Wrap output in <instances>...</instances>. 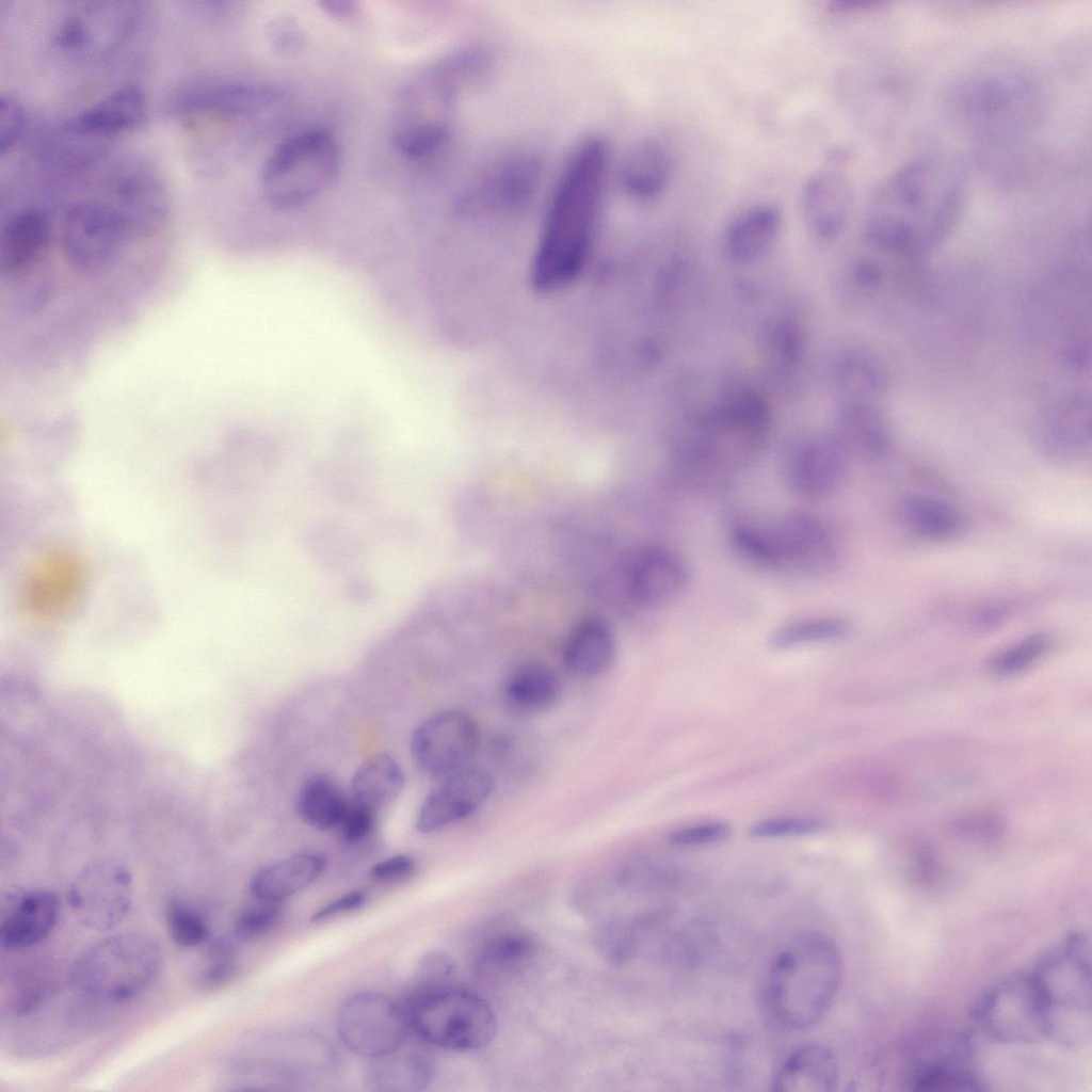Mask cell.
<instances>
[{
	"mask_svg": "<svg viewBox=\"0 0 1092 1092\" xmlns=\"http://www.w3.org/2000/svg\"><path fill=\"white\" fill-rule=\"evenodd\" d=\"M166 926L172 941L183 948L202 945L210 933L208 922L200 912L178 898L172 899L167 904Z\"/></svg>",
	"mask_w": 1092,
	"mask_h": 1092,
	"instance_id": "46",
	"label": "cell"
},
{
	"mask_svg": "<svg viewBox=\"0 0 1092 1092\" xmlns=\"http://www.w3.org/2000/svg\"><path fill=\"white\" fill-rule=\"evenodd\" d=\"M321 4L323 5V10L327 13V15L338 19L351 18L356 14L358 10L356 4L351 1L335 0L325 1Z\"/></svg>",
	"mask_w": 1092,
	"mask_h": 1092,
	"instance_id": "59",
	"label": "cell"
},
{
	"mask_svg": "<svg viewBox=\"0 0 1092 1092\" xmlns=\"http://www.w3.org/2000/svg\"><path fill=\"white\" fill-rule=\"evenodd\" d=\"M348 807L342 789L326 774H316L307 780L296 804L302 820L321 831L338 828Z\"/></svg>",
	"mask_w": 1092,
	"mask_h": 1092,
	"instance_id": "42",
	"label": "cell"
},
{
	"mask_svg": "<svg viewBox=\"0 0 1092 1092\" xmlns=\"http://www.w3.org/2000/svg\"><path fill=\"white\" fill-rule=\"evenodd\" d=\"M973 1017L981 1032L1003 1044H1032L1047 1039L1043 1003L1029 971L1015 973L978 999Z\"/></svg>",
	"mask_w": 1092,
	"mask_h": 1092,
	"instance_id": "12",
	"label": "cell"
},
{
	"mask_svg": "<svg viewBox=\"0 0 1092 1092\" xmlns=\"http://www.w3.org/2000/svg\"><path fill=\"white\" fill-rule=\"evenodd\" d=\"M757 353L764 368L776 380H790L799 372L807 353L803 327L786 316L764 321L757 332Z\"/></svg>",
	"mask_w": 1092,
	"mask_h": 1092,
	"instance_id": "31",
	"label": "cell"
},
{
	"mask_svg": "<svg viewBox=\"0 0 1092 1092\" xmlns=\"http://www.w3.org/2000/svg\"><path fill=\"white\" fill-rule=\"evenodd\" d=\"M416 868L414 857L408 854H397L373 865L369 876L378 882H394L412 876Z\"/></svg>",
	"mask_w": 1092,
	"mask_h": 1092,
	"instance_id": "55",
	"label": "cell"
},
{
	"mask_svg": "<svg viewBox=\"0 0 1092 1092\" xmlns=\"http://www.w3.org/2000/svg\"><path fill=\"white\" fill-rule=\"evenodd\" d=\"M761 528L770 569L791 568L817 574L831 571L838 562L837 536L830 525L817 515L789 513L776 521L761 525Z\"/></svg>",
	"mask_w": 1092,
	"mask_h": 1092,
	"instance_id": "17",
	"label": "cell"
},
{
	"mask_svg": "<svg viewBox=\"0 0 1092 1092\" xmlns=\"http://www.w3.org/2000/svg\"><path fill=\"white\" fill-rule=\"evenodd\" d=\"M134 10L91 7L74 12L66 18L57 36V43L67 51L87 52L128 32L134 22Z\"/></svg>",
	"mask_w": 1092,
	"mask_h": 1092,
	"instance_id": "35",
	"label": "cell"
},
{
	"mask_svg": "<svg viewBox=\"0 0 1092 1092\" xmlns=\"http://www.w3.org/2000/svg\"><path fill=\"white\" fill-rule=\"evenodd\" d=\"M411 1030L436 1047L467 1051L486 1046L496 1033V1016L479 995L450 984L414 990L404 1007Z\"/></svg>",
	"mask_w": 1092,
	"mask_h": 1092,
	"instance_id": "9",
	"label": "cell"
},
{
	"mask_svg": "<svg viewBox=\"0 0 1092 1092\" xmlns=\"http://www.w3.org/2000/svg\"><path fill=\"white\" fill-rule=\"evenodd\" d=\"M689 580L686 561L674 550L659 545L639 549L626 571L629 594L647 607L673 601L684 593Z\"/></svg>",
	"mask_w": 1092,
	"mask_h": 1092,
	"instance_id": "24",
	"label": "cell"
},
{
	"mask_svg": "<svg viewBox=\"0 0 1092 1092\" xmlns=\"http://www.w3.org/2000/svg\"><path fill=\"white\" fill-rule=\"evenodd\" d=\"M852 456L832 432L798 443L785 463L789 487L800 496L819 498L836 492L848 478Z\"/></svg>",
	"mask_w": 1092,
	"mask_h": 1092,
	"instance_id": "19",
	"label": "cell"
},
{
	"mask_svg": "<svg viewBox=\"0 0 1092 1092\" xmlns=\"http://www.w3.org/2000/svg\"><path fill=\"white\" fill-rule=\"evenodd\" d=\"M832 382L846 400L871 401L888 387L884 365L869 352L845 350L832 363Z\"/></svg>",
	"mask_w": 1092,
	"mask_h": 1092,
	"instance_id": "38",
	"label": "cell"
},
{
	"mask_svg": "<svg viewBox=\"0 0 1092 1092\" xmlns=\"http://www.w3.org/2000/svg\"><path fill=\"white\" fill-rule=\"evenodd\" d=\"M147 115V101L138 85L123 86L80 112L69 122L79 134L108 135L139 128Z\"/></svg>",
	"mask_w": 1092,
	"mask_h": 1092,
	"instance_id": "29",
	"label": "cell"
},
{
	"mask_svg": "<svg viewBox=\"0 0 1092 1092\" xmlns=\"http://www.w3.org/2000/svg\"><path fill=\"white\" fill-rule=\"evenodd\" d=\"M493 789L492 775L473 765L440 780L419 808L417 831L433 833L462 821L485 803Z\"/></svg>",
	"mask_w": 1092,
	"mask_h": 1092,
	"instance_id": "21",
	"label": "cell"
},
{
	"mask_svg": "<svg viewBox=\"0 0 1092 1092\" xmlns=\"http://www.w3.org/2000/svg\"><path fill=\"white\" fill-rule=\"evenodd\" d=\"M162 951L139 932L109 935L84 950L70 969L75 990L93 1001L121 1005L144 993L158 978Z\"/></svg>",
	"mask_w": 1092,
	"mask_h": 1092,
	"instance_id": "7",
	"label": "cell"
},
{
	"mask_svg": "<svg viewBox=\"0 0 1092 1092\" xmlns=\"http://www.w3.org/2000/svg\"><path fill=\"white\" fill-rule=\"evenodd\" d=\"M807 231L819 241H831L844 229L851 209L848 180L833 171H818L803 183L800 195Z\"/></svg>",
	"mask_w": 1092,
	"mask_h": 1092,
	"instance_id": "25",
	"label": "cell"
},
{
	"mask_svg": "<svg viewBox=\"0 0 1092 1092\" xmlns=\"http://www.w3.org/2000/svg\"><path fill=\"white\" fill-rule=\"evenodd\" d=\"M323 855L304 852L275 862L251 880V894L263 902L279 903L315 882L324 871Z\"/></svg>",
	"mask_w": 1092,
	"mask_h": 1092,
	"instance_id": "34",
	"label": "cell"
},
{
	"mask_svg": "<svg viewBox=\"0 0 1092 1092\" xmlns=\"http://www.w3.org/2000/svg\"><path fill=\"white\" fill-rule=\"evenodd\" d=\"M533 936L519 928L495 929L480 940L473 964L484 974L510 973L520 968L535 952Z\"/></svg>",
	"mask_w": 1092,
	"mask_h": 1092,
	"instance_id": "40",
	"label": "cell"
},
{
	"mask_svg": "<svg viewBox=\"0 0 1092 1092\" xmlns=\"http://www.w3.org/2000/svg\"><path fill=\"white\" fill-rule=\"evenodd\" d=\"M125 222L118 212L105 205L80 202L69 206L60 228L67 261L84 275L105 271L124 245Z\"/></svg>",
	"mask_w": 1092,
	"mask_h": 1092,
	"instance_id": "15",
	"label": "cell"
},
{
	"mask_svg": "<svg viewBox=\"0 0 1092 1092\" xmlns=\"http://www.w3.org/2000/svg\"><path fill=\"white\" fill-rule=\"evenodd\" d=\"M562 684L547 665L526 663L513 670L504 682V694L516 708L525 711H544L560 698Z\"/></svg>",
	"mask_w": 1092,
	"mask_h": 1092,
	"instance_id": "41",
	"label": "cell"
},
{
	"mask_svg": "<svg viewBox=\"0 0 1092 1092\" xmlns=\"http://www.w3.org/2000/svg\"><path fill=\"white\" fill-rule=\"evenodd\" d=\"M842 975L835 942L818 931L794 935L773 960L764 987L765 1007L781 1027L804 1031L829 1011Z\"/></svg>",
	"mask_w": 1092,
	"mask_h": 1092,
	"instance_id": "4",
	"label": "cell"
},
{
	"mask_svg": "<svg viewBox=\"0 0 1092 1092\" xmlns=\"http://www.w3.org/2000/svg\"><path fill=\"white\" fill-rule=\"evenodd\" d=\"M22 107L11 96L0 100V152L10 150L21 135L25 127Z\"/></svg>",
	"mask_w": 1092,
	"mask_h": 1092,
	"instance_id": "53",
	"label": "cell"
},
{
	"mask_svg": "<svg viewBox=\"0 0 1092 1092\" xmlns=\"http://www.w3.org/2000/svg\"><path fill=\"white\" fill-rule=\"evenodd\" d=\"M1044 1008L1047 1039L1065 1047L1091 1040V945L1073 932L1051 945L1030 970Z\"/></svg>",
	"mask_w": 1092,
	"mask_h": 1092,
	"instance_id": "6",
	"label": "cell"
},
{
	"mask_svg": "<svg viewBox=\"0 0 1092 1092\" xmlns=\"http://www.w3.org/2000/svg\"><path fill=\"white\" fill-rule=\"evenodd\" d=\"M61 902L48 889H14L0 897V945L19 950L44 941L55 928Z\"/></svg>",
	"mask_w": 1092,
	"mask_h": 1092,
	"instance_id": "22",
	"label": "cell"
},
{
	"mask_svg": "<svg viewBox=\"0 0 1092 1092\" xmlns=\"http://www.w3.org/2000/svg\"><path fill=\"white\" fill-rule=\"evenodd\" d=\"M1033 440L1049 461L1076 466L1091 454V402L1083 394L1060 400L1037 421Z\"/></svg>",
	"mask_w": 1092,
	"mask_h": 1092,
	"instance_id": "20",
	"label": "cell"
},
{
	"mask_svg": "<svg viewBox=\"0 0 1092 1092\" xmlns=\"http://www.w3.org/2000/svg\"><path fill=\"white\" fill-rule=\"evenodd\" d=\"M616 655L611 627L598 617L580 621L568 633L562 651L565 668L576 676L596 677L606 673Z\"/></svg>",
	"mask_w": 1092,
	"mask_h": 1092,
	"instance_id": "33",
	"label": "cell"
},
{
	"mask_svg": "<svg viewBox=\"0 0 1092 1092\" xmlns=\"http://www.w3.org/2000/svg\"><path fill=\"white\" fill-rule=\"evenodd\" d=\"M781 226L782 212L777 206L764 203L746 208L723 231L724 256L736 264L759 260L775 243Z\"/></svg>",
	"mask_w": 1092,
	"mask_h": 1092,
	"instance_id": "28",
	"label": "cell"
},
{
	"mask_svg": "<svg viewBox=\"0 0 1092 1092\" xmlns=\"http://www.w3.org/2000/svg\"><path fill=\"white\" fill-rule=\"evenodd\" d=\"M450 124L414 123L403 127L395 136L397 150L410 159H422L437 154L451 136Z\"/></svg>",
	"mask_w": 1092,
	"mask_h": 1092,
	"instance_id": "45",
	"label": "cell"
},
{
	"mask_svg": "<svg viewBox=\"0 0 1092 1092\" xmlns=\"http://www.w3.org/2000/svg\"><path fill=\"white\" fill-rule=\"evenodd\" d=\"M826 823L813 817H777L754 823L749 834L754 838L805 836L825 830Z\"/></svg>",
	"mask_w": 1092,
	"mask_h": 1092,
	"instance_id": "49",
	"label": "cell"
},
{
	"mask_svg": "<svg viewBox=\"0 0 1092 1092\" xmlns=\"http://www.w3.org/2000/svg\"><path fill=\"white\" fill-rule=\"evenodd\" d=\"M238 956L234 942L218 938L206 952L205 962L197 975L199 986L213 990L231 981L238 973Z\"/></svg>",
	"mask_w": 1092,
	"mask_h": 1092,
	"instance_id": "47",
	"label": "cell"
},
{
	"mask_svg": "<svg viewBox=\"0 0 1092 1092\" xmlns=\"http://www.w3.org/2000/svg\"><path fill=\"white\" fill-rule=\"evenodd\" d=\"M340 166L335 136L324 129H306L284 140L268 157L261 171V191L276 208L301 207L335 182Z\"/></svg>",
	"mask_w": 1092,
	"mask_h": 1092,
	"instance_id": "8",
	"label": "cell"
},
{
	"mask_svg": "<svg viewBox=\"0 0 1092 1092\" xmlns=\"http://www.w3.org/2000/svg\"><path fill=\"white\" fill-rule=\"evenodd\" d=\"M611 167V146L599 134L569 152L547 204L530 264L540 293L573 285L593 255Z\"/></svg>",
	"mask_w": 1092,
	"mask_h": 1092,
	"instance_id": "2",
	"label": "cell"
},
{
	"mask_svg": "<svg viewBox=\"0 0 1092 1092\" xmlns=\"http://www.w3.org/2000/svg\"><path fill=\"white\" fill-rule=\"evenodd\" d=\"M849 274L855 286L866 290L879 288L885 277V272L881 264L868 257H862L853 261Z\"/></svg>",
	"mask_w": 1092,
	"mask_h": 1092,
	"instance_id": "57",
	"label": "cell"
},
{
	"mask_svg": "<svg viewBox=\"0 0 1092 1092\" xmlns=\"http://www.w3.org/2000/svg\"><path fill=\"white\" fill-rule=\"evenodd\" d=\"M282 917L278 903L263 902L243 910L235 920L234 933L240 941L259 938L273 930Z\"/></svg>",
	"mask_w": 1092,
	"mask_h": 1092,
	"instance_id": "50",
	"label": "cell"
},
{
	"mask_svg": "<svg viewBox=\"0 0 1092 1092\" xmlns=\"http://www.w3.org/2000/svg\"><path fill=\"white\" fill-rule=\"evenodd\" d=\"M1047 632H1034L996 652L987 661L989 671L999 677L1016 675L1042 659L1053 646Z\"/></svg>",
	"mask_w": 1092,
	"mask_h": 1092,
	"instance_id": "44",
	"label": "cell"
},
{
	"mask_svg": "<svg viewBox=\"0 0 1092 1092\" xmlns=\"http://www.w3.org/2000/svg\"><path fill=\"white\" fill-rule=\"evenodd\" d=\"M280 95L278 90L258 83L208 81L182 89L176 94L171 109L178 115L245 116L274 105Z\"/></svg>",
	"mask_w": 1092,
	"mask_h": 1092,
	"instance_id": "23",
	"label": "cell"
},
{
	"mask_svg": "<svg viewBox=\"0 0 1092 1092\" xmlns=\"http://www.w3.org/2000/svg\"><path fill=\"white\" fill-rule=\"evenodd\" d=\"M434 1077L431 1060L419 1051L400 1049L370 1059L366 1082L371 1090L381 1092H419L425 1090Z\"/></svg>",
	"mask_w": 1092,
	"mask_h": 1092,
	"instance_id": "37",
	"label": "cell"
},
{
	"mask_svg": "<svg viewBox=\"0 0 1092 1092\" xmlns=\"http://www.w3.org/2000/svg\"><path fill=\"white\" fill-rule=\"evenodd\" d=\"M900 519L914 535L933 542H946L963 534L967 519L952 503L927 496L911 495L899 507Z\"/></svg>",
	"mask_w": 1092,
	"mask_h": 1092,
	"instance_id": "36",
	"label": "cell"
},
{
	"mask_svg": "<svg viewBox=\"0 0 1092 1092\" xmlns=\"http://www.w3.org/2000/svg\"><path fill=\"white\" fill-rule=\"evenodd\" d=\"M851 630V622L844 616L828 614L803 616L777 627L769 638V645L775 651H786L808 644L841 640Z\"/></svg>",
	"mask_w": 1092,
	"mask_h": 1092,
	"instance_id": "43",
	"label": "cell"
},
{
	"mask_svg": "<svg viewBox=\"0 0 1092 1092\" xmlns=\"http://www.w3.org/2000/svg\"><path fill=\"white\" fill-rule=\"evenodd\" d=\"M66 900L76 919L85 928L112 930L125 920L131 910V872L114 860L95 861L71 881Z\"/></svg>",
	"mask_w": 1092,
	"mask_h": 1092,
	"instance_id": "16",
	"label": "cell"
},
{
	"mask_svg": "<svg viewBox=\"0 0 1092 1092\" xmlns=\"http://www.w3.org/2000/svg\"><path fill=\"white\" fill-rule=\"evenodd\" d=\"M838 1081L833 1051L822 1044H807L783 1061L772 1080L775 1092H831Z\"/></svg>",
	"mask_w": 1092,
	"mask_h": 1092,
	"instance_id": "32",
	"label": "cell"
},
{
	"mask_svg": "<svg viewBox=\"0 0 1092 1092\" xmlns=\"http://www.w3.org/2000/svg\"><path fill=\"white\" fill-rule=\"evenodd\" d=\"M542 175L543 161L533 149L504 150L481 165L460 191L456 211L471 218L521 211L534 198Z\"/></svg>",
	"mask_w": 1092,
	"mask_h": 1092,
	"instance_id": "11",
	"label": "cell"
},
{
	"mask_svg": "<svg viewBox=\"0 0 1092 1092\" xmlns=\"http://www.w3.org/2000/svg\"><path fill=\"white\" fill-rule=\"evenodd\" d=\"M730 833L732 828L726 822L709 821L678 829L669 840L677 847H694L723 841Z\"/></svg>",
	"mask_w": 1092,
	"mask_h": 1092,
	"instance_id": "51",
	"label": "cell"
},
{
	"mask_svg": "<svg viewBox=\"0 0 1092 1092\" xmlns=\"http://www.w3.org/2000/svg\"><path fill=\"white\" fill-rule=\"evenodd\" d=\"M942 107L960 133L985 143L1016 141L1043 119L1047 97L1038 70L1023 58L992 52L968 62L948 81Z\"/></svg>",
	"mask_w": 1092,
	"mask_h": 1092,
	"instance_id": "3",
	"label": "cell"
},
{
	"mask_svg": "<svg viewBox=\"0 0 1092 1092\" xmlns=\"http://www.w3.org/2000/svg\"><path fill=\"white\" fill-rule=\"evenodd\" d=\"M967 177L953 158L929 152L904 162L880 181L867 204L863 237L878 253L919 260L959 225Z\"/></svg>",
	"mask_w": 1092,
	"mask_h": 1092,
	"instance_id": "1",
	"label": "cell"
},
{
	"mask_svg": "<svg viewBox=\"0 0 1092 1092\" xmlns=\"http://www.w3.org/2000/svg\"><path fill=\"white\" fill-rule=\"evenodd\" d=\"M415 973L414 990H431L454 984L457 965L449 954L430 951L420 959Z\"/></svg>",
	"mask_w": 1092,
	"mask_h": 1092,
	"instance_id": "48",
	"label": "cell"
},
{
	"mask_svg": "<svg viewBox=\"0 0 1092 1092\" xmlns=\"http://www.w3.org/2000/svg\"><path fill=\"white\" fill-rule=\"evenodd\" d=\"M833 433L852 457L856 455L880 461L893 449V435L887 420L871 401H841Z\"/></svg>",
	"mask_w": 1092,
	"mask_h": 1092,
	"instance_id": "27",
	"label": "cell"
},
{
	"mask_svg": "<svg viewBox=\"0 0 1092 1092\" xmlns=\"http://www.w3.org/2000/svg\"><path fill=\"white\" fill-rule=\"evenodd\" d=\"M338 828L340 836L346 844H362L375 832L376 813L354 803L349 805Z\"/></svg>",
	"mask_w": 1092,
	"mask_h": 1092,
	"instance_id": "52",
	"label": "cell"
},
{
	"mask_svg": "<svg viewBox=\"0 0 1092 1092\" xmlns=\"http://www.w3.org/2000/svg\"><path fill=\"white\" fill-rule=\"evenodd\" d=\"M404 784L399 762L387 753L376 754L362 764L352 777L354 803L378 813L400 796Z\"/></svg>",
	"mask_w": 1092,
	"mask_h": 1092,
	"instance_id": "39",
	"label": "cell"
},
{
	"mask_svg": "<svg viewBox=\"0 0 1092 1092\" xmlns=\"http://www.w3.org/2000/svg\"><path fill=\"white\" fill-rule=\"evenodd\" d=\"M1003 822L995 815L979 814L965 817L956 823V829L969 837L992 838L1003 831Z\"/></svg>",
	"mask_w": 1092,
	"mask_h": 1092,
	"instance_id": "56",
	"label": "cell"
},
{
	"mask_svg": "<svg viewBox=\"0 0 1092 1092\" xmlns=\"http://www.w3.org/2000/svg\"><path fill=\"white\" fill-rule=\"evenodd\" d=\"M479 743V728L470 716L445 710L429 717L415 729L411 750L417 765L440 781L471 766Z\"/></svg>",
	"mask_w": 1092,
	"mask_h": 1092,
	"instance_id": "18",
	"label": "cell"
},
{
	"mask_svg": "<svg viewBox=\"0 0 1092 1092\" xmlns=\"http://www.w3.org/2000/svg\"><path fill=\"white\" fill-rule=\"evenodd\" d=\"M366 901V894L362 890H353L341 897L331 901L323 908L318 910L310 920L312 922H322L331 919L335 916L355 911L364 905Z\"/></svg>",
	"mask_w": 1092,
	"mask_h": 1092,
	"instance_id": "58",
	"label": "cell"
},
{
	"mask_svg": "<svg viewBox=\"0 0 1092 1092\" xmlns=\"http://www.w3.org/2000/svg\"><path fill=\"white\" fill-rule=\"evenodd\" d=\"M770 423L766 397L749 385L730 384L691 419L682 440V464L713 473L741 466L758 452Z\"/></svg>",
	"mask_w": 1092,
	"mask_h": 1092,
	"instance_id": "5",
	"label": "cell"
},
{
	"mask_svg": "<svg viewBox=\"0 0 1092 1092\" xmlns=\"http://www.w3.org/2000/svg\"><path fill=\"white\" fill-rule=\"evenodd\" d=\"M336 1030L352 1053L373 1059L401 1049L411 1027L403 1006L386 995L362 992L342 1002Z\"/></svg>",
	"mask_w": 1092,
	"mask_h": 1092,
	"instance_id": "14",
	"label": "cell"
},
{
	"mask_svg": "<svg viewBox=\"0 0 1092 1092\" xmlns=\"http://www.w3.org/2000/svg\"><path fill=\"white\" fill-rule=\"evenodd\" d=\"M83 556L70 546L52 544L27 563L17 585V609L28 622L53 625L73 615L89 589Z\"/></svg>",
	"mask_w": 1092,
	"mask_h": 1092,
	"instance_id": "10",
	"label": "cell"
},
{
	"mask_svg": "<svg viewBox=\"0 0 1092 1092\" xmlns=\"http://www.w3.org/2000/svg\"><path fill=\"white\" fill-rule=\"evenodd\" d=\"M967 1045L958 1042L940 1055L924 1057L911 1066L908 1085L916 1091H983L985 1083L967 1059Z\"/></svg>",
	"mask_w": 1092,
	"mask_h": 1092,
	"instance_id": "30",
	"label": "cell"
},
{
	"mask_svg": "<svg viewBox=\"0 0 1092 1092\" xmlns=\"http://www.w3.org/2000/svg\"><path fill=\"white\" fill-rule=\"evenodd\" d=\"M675 170L669 148L657 140H643L625 155L617 181L623 194L637 203H652L670 186Z\"/></svg>",
	"mask_w": 1092,
	"mask_h": 1092,
	"instance_id": "26",
	"label": "cell"
},
{
	"mask_svg": "<svg viewBox=\"0 0 1092 1092\" xmlns=\"http://www.w3.org/2000/svg\"><path fill=\"white\" fill-rule=\"evenodd\" d=\"M51 226L45 212L35 208L18 211L5 223L0 242L1 276L9 286L28 294L26 304L52 291L48 258Z\"/></svg>",
	"mask_w": 1092,
	"mask_h": 1092,
	"instance_id": "13",
	"label": "cell"
},
{
	"mask_svg": "<svg viewBox=\"0 0 1092 1092\" xmlns=\"http://www.w3.org/2000/svg\"><path fill=\"white\" fill-rule=\"evenodd\" d=\"M269 39L278 52L293 53L303 44L300 27L289 17H280L269 27Z\"/></svg>",
	"mask_w": 1092,
	"mask_h": 1092,
	"instance_id": "54",
	"label": "cell"
}]
</instances>
